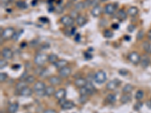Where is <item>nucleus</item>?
I'll list each match as a JSON object with an SVG mask.
<instances>
[{"instance_id": "1", "label": "nucleus", "mask_w": 151, "mask_h": 113, "mask_svg": "<svg viewBox=\"0 0 151 113\" xmlns=\"http://www.w3.org/2000/svg\"><path fill=\"white\" fill-rule=\"evenodd\" d=\"M48 56L47 54L43 53L38 54L34 58V63L38 66H42L48 61Z\"/></svg>"}, {"instance_id": "2", "label": "nucleus", "mask_w": 151, "mask_h": 113, "mask_svg": "<svg viewBox=\"0 0 151 113\" xmlns=\"http://www.w3.org/2000/svg\"><path fill=\"white\" fill-rule=\"evenodd\" d=\"M94 79H95V82L97 84H101L104 83L107 81V74H106L105 72L103 71V70H99L95 74Z\"/></svg>"}, {"instance_id": "3", "label": "nucleus", "mask_w": 151, "mask_h": 113, "mask_svg": "<svg viewBox=\"0 0 151 113\" xmlns=\"http://www.w3.org/2000/svg\"><path fill=\"white\" fill-rule=\"evenodd\" d=\"M15 33V30L13 27H7L1 33V37L6 40H9L13 38Z\"/></svg>"}, {"instance_id": "4", "label": "nucleus", "mask_w": 151, "mask_h": 113, "mask_svg": "<svg viewBox=\"0 0 151 113\" xmlns=\"http://www.w3.org/2000/svg\"><path fill=\"white\" fill-rule=\"evenodd\" d=\"M60 23L67 27H71L74 24V19L70 15H64L60 18Z\"/></svg>"}, {"instance_id": "5", "label": "nucleus", "mask_w": 151, "mask_h": 113, "mask_svg": "<svg viewBox=\"0 0 151 113\" xmlns=\"http://www.w3.org/2000/svg\"><path fill=\"white\" fill-rule=\"evenodd\" d=\"M140 59H141V57L140 56V54L135 51H133L128 55V60H130V62L135 65L138 64L140 62Z\"/></svg>"}, {"instance_id": "6", "label": "nucleus", "mask_w": 151, "mask_h": 113, "mask_svg": "<svg viewBox=\"0 0 151 113\" xmlns=\"http://www.w3.org/2000/svg\"><path fill=\"white\" fill-rule=\"evenodd\" d=\"M71 72H72V69H71L70 67L65 66V67H64V68L59 69L58 74H59V76H60L61 78H66L69 77V76H70Z\"/></svg>"}, {"instance_id": "7", "label": "nucleus", "mask_w": 151, "mask_h": 113, "mask_svg": "<svg viewBox=\"0 0 151 113\" xmlns=\"http://www.w3.org/2000/svg\"><path fill=\"white\" fill-rule=\"evenodd\" d=\"M121 82L119 80H117V79H115V80H113V81H110L107 84V89L108 90H110V91H113V90H115L116 89L119 85H120Z\"/></svg>"}, {"instance_id": "8", "label": "nucleus", "mask_w": 151, "mask_h": 113, "mask_svg": "<svg viewBox=\"0 0 151 113\" xmlns=\"http://www.w3.org/2000/svg\"><path fill=\"white\" fill-rule=\"evenodd\" d=\"M2 56L6 60H12L13 58V52L9 48H4L2 50Z\"/></svg>"}, {"instance_id": "9", "label": "nucleus", "mask_w": 151, "mask_h": 113, "mask_svg": "<svg viewBox=\"0 0 151 113\" xmlns=\"http://www.w3.org/2000/svg\"><path fill=\"white\" fill-rule=\"evenodd\" d=\"M66 95V90L64 88H60V89L56 90L55 94H54V97L55 99H57L58 100H60L63 99H65Z\"/></svg>"}, {"instance_id": "10", "label": "nucleus", "mask_w": 151, "mask_h": 113, "mask_svg": "<svg viewBox=\"0 0 151 113\" xmlns=\"http://www.w3.org/2000/svg\"><path fill=\"white\" fill-rule=\"evenodd\" d=\"M48 82L51 84L53 86H56V85H60L62 81H61V78L60 76H51L48 78Z\"/></svg>"}, {"instance_id": "11", "label": "nucleus", "mask_w": 151, "mask_h": 113, "mask_svg": "<svg viewBox=\"0 0 151 113\" xmlns=\"http://www.w3.org/2000/svg\"><path fill=\"white\" fill-rule=\"evenodd\" d=\"M45 88H46L45 84L43 82H39V81L36 82L33 85V90L36 92H37V91H43V90H45Z\"/></svg>"}, {"instance_id": "12", "label": "nucleus", "mask_w": 151, "mask_h": 113, "mask_svg": "<svg viewBox=\"0 0 151 113\" xmlns=\"http://www.w3.org/2000/svg\"><path fill=\"white\" fill-rule=\"evenodd\" d=\"M74 84L78 88H84L85 86L87 84V81H86V79H85L83 78H79L75 80Z\"/></svg>"}, {"instance_id": "13", "label": "nucleus", "mask_w": 151, "mask_h": 113, "mask_svg": "<svg viewBox=\"0 0 151 113\" xmlns=\"http://www.w3.org/2000/svg\"><path fill=\"white\" fill-rule=\"evenodd\" d=\"M102 13V8L100 6H95V7H93V8L91 9V14L93 17L95 18H97L99 17Z\"/></svg>"}, {"instance_id": "14", "label": "nucleus", "mask_w": 151, "mask_h": 113, "mask_svg": "<svg viewBox=\"0 0 151 113\" xmlns=\"http://www.w3.org/2000/svg\"><path fill=\"white\" fill-rule=\"evenodd\" d=\"M115 11H116V7L113 4H107L104 6V12H105V14H107L108 15L113 14Z\"/></svg>"}, {"instance_id": "15", "label": "nucleus", "mask_w": 151, "mask_h": 113, "mask_svg": "<svg viewBox=\"0 0 151 113\" xmlns=\"http://www.w3.org/2000/svg\"><path fill=\"white\" fill-rule=\"evenodd\" d=\"M67 64H68V61L67 60L64 59H60L58 60L54 65L57 69H62V68L65 67V66H67Z\"/></svg>"}, {"instance_id": "16", "label": "nucleus", "mask_w": 151, "mask_h": 113, "mask_svg": "<svg viewBox=\"0 0 151 113\" xmlns=\"http://www.w3.org/2000/svg\"><path fill=\"white\" fill-rule=\"evenodd\" d=\"M55 92H56V90L53 85L47 86L46 88L45 89V95L47 96H51L54 95Z\"/></svg>"}, {"instance_id": "17", "label": "nucleus", "mask_w": 151, "mask_h": 113, "mask_svg": "<svg viewBox=\"0 0 151 113\" xmlns=\"http://www.w3.org/2000/svg\"><path fill=\"white\" fill-rule=\"evenodd\" d=\"M73 107H74L73 102L68 101V100H66L61 105V109L64 110H70V109H72Z\"/></svg>"}, {"instance_id": "18", "label": "nucleus", "mask_w": 151, "mask_h": 113, "mask_svg": "<svg viewBox=\"0 0 151 113\" xmlns=\"http://www.w3.org/2000/svg\"><path fill=\"white\" fill-rule=\"evenodd\" d=\"M20 94L22 96H25V97H29L30 96L33 94V90L27 87L25 88L24 89H23L20 92Z\"/></svg>"}, {"instance_id": "19", "label": "nucleus", "mask_w": 151, "mask_h": 113, "mask_svg": "<svg viewBox=\"0 0 151 113\" xmlns=\"http://www.w3.org/2000/svg\"><path fill=\"white\" fill-rule=\"evenodd\" d=\"M27 83L26 82V81L25 80H22V81H20L19 82H18L17 84H16V90L18 91L19 93L23 89H24L25 88H27Z\"/></svg>"}, {"instance_id": "20", "label": "nucleus", "mask_w": 151, "mask_h": 113, "mask_svg": "<svg viewBox=\"0 0 151 113\" xmlns=\"http://www.w3.org/2000/svg\"><path fill=\"white\" fill-rule=\"evenodd\" d=\"M127 14L130 15L131 17H135L138 14V8L135 6H132L128 9Z\"/></svg>"}, {"instance_id": "21", "label": "nucleus", "mask_w": 151, "mask_h": 113, "mask_svg": "<svg viewBox=\"0 0 151 113\" xmlns=\"http://www.w3.org/2000/svg\"><path fill=\"white\" fill-rule=\"evenodd\" d=\"M76 24L78 26H83L85 24L87 23V20H86V18H85L84 16H82V15H79L78 18L76 19Z\"/></svg>"}, {"instance_id": "22", "label": "nucleus", "mask_w": 151, "mask_h": 113, "mask_svg": "<svg viewBox=\"0 0 151 113\" xmlns=\"http://www.w3.org/2000/svg\"><path fill=\"white\" fill-rule=\"evenodd\" d=\"M18 108H19V105L17 103H14L11 104L8 108V113H16L18 112Z\"/></svg>"}, {"instance_id": "23", "label": "nucleus", "mask_w": 151, "mask_h": 113, "mask_svg": "<svg viewBox=\"0 0 151 113\" xmlns=\"http://www.w3.org/2000/svg\"><path fill=\"white\" fill-rule=\"evenodd\" d=\"M131 99H132V97L129 94H124L123 95L121 96L120 102L122 104H126L131 101Z\"/></svg>"}, {"instance_id": "24", "label": "nucleus", "mask_w": 151, "mask_h": 113, "mask_svg": "<svg viewBox=\"0 0 151 113\" xmlns=\"http://www.w3.org/2000/svg\"><path fill=\"white\" fill-rule=\"evenodd\" d=\"M127 14H128L124 10L121 9V10H119V12H117V18L119 20H120L121 21H123V20H126Z\"/></svg>"}, {"instance_id": "25", "label": "nucleus", "mask_w": 151, "mask_h": 113, "mask_svg": "<svg viewBox=\"0 0 151 113\" xmlns=\"http://www.w3.org/2000/svg\"><path fill=\"white\" fill-rule=\"evenodd\" d=\"M140 63L143 67H144V68L147 67L150 64V58L147 55H144L140 59Z\"/></svg>"}, {"instance_id": "26", "label": "nucleus", "mask_w": 151, "mask_h": 113, "mask_svg": "<svg viewBox=\"0 0 151 113\" xmlns=\"http://www.w3.org/2000/svg\"><path fill=\"white\" fill-rule=\"evenodd\" d=\"M134 90V87L130 84H127L124 86V88H122V92L124 94H130L132 91Z\"/></svg>"}, {"instance_id": "27", "label": "nucleus", "mask_w": 151, "mask_h": 113, "mask_svg": "<svg viewBox=\"0 0 151 113\" xmlns=\"http://www.w3.org/2000/svg\"><path fill=\"white\" fill-rule=\"evenodd\" d=\"M85 87V88L88 90V94H92L95 92V86L91 82H87V84Z\"/></svg>"}, {"instance_id": "28", "label": "nucleus", "mask_w": 151, "mask_h": 113, "mask_svg": "<svg viewBox=\"0 0 151 113\" xmlns=\"http://www.w3.org/2000/svg\"><path fill=\"white\" fill-rule=\"evenodd\" d=\"M58 60V55H56V54H51L48 55V61L49 63H52V64H54Z\"/></svg>"}, {"instance_id": "29", "label": "nucleus", "mask_w": 151, "mask_h": 113, "mask_svg": "<svg viewBox=\"0 0 151 113\" xmlns=\"http://www.w3.org/2000/svg\"><path fill=\"white\" fill-rule=\"evenodd\" d=\"M106 99H107V101L109 103H110V104H113V103H114L116 101V96L114 94H108Z\"/></svg>"}, {"instance_id": "30", "label": "nucleus", "mask_w": 151, "mask_h": 113, "mask_svg": "<svg viewBox=\"0 0 151 113\" xmlns=\"http://www.w3.org/2000/svg\"><path fill=\"white\" fill-rule=\"evenodd\" d=\"M16 6L18 7V8L22 9V10L26 9L27 8V6L26 2H24V1H21V0H19V1L16 2Z\"/></svg>"}, {"instance_id": "31", "label": "nucleus", "mask_w": 151, "mask_h": 113, "mask_svg": "<svg viewBox=\"0 0 151 113\" xmlns=\"http://www.w3.org/2000/svg\"><path fill=\"white\" fill-rule=\"evenodd\" d=\"M144 93L141 90H138L136 92V94H135V99L137 100H138V101H140V100H142L144 98Z\"/></svg>"}, {"instance_id": "32", "label": "nucleus", "mask_w": 151, "mask_h": 113, "mask_svg": "<svg viewBox=\"0 0 151 113\" xmlns=\"http://www.w3.org/2000/svg\"><path fill=\"white\" fill-rule=\"evenodd\" d=\"M143 48L147 53H151V45L148 42H144L143 43Z\"/></svg>"}, {"instance_id": "33", "label": "nucleus", "mask_w": 151, "mask_h": 113, "mask_svg": "<svg viewBox=\"0 0 151 113\" xmlns=\"http://www.w3.org/2000/svg\"><path fill=\"white\" fill-rule=\"evenodd\" d=\"M85 7H84V3H83V2H77L76 5H75V10H76V11H80V10H82V9H84Z\"/></svg>"}, {"instance_id": "34", "label": "nucleus", "mask_w": 151, "mask_h": 113, "mask_svg": "<svg viewBox=\"0 0 151 113\" xmlns=\"http://www.w3.org/2000/svg\"><path fill=\"white\" fill-rule=\"evenodd\" d=\"M103 36L107 39H110L113 36V33L110 30H106L103 33Z\"/></svg>"}, {"instance_id": "35", "label": "nucleus", "mask_w": 151, "mask_h": 113, "mask_svg": "<svg viewBox=\"0 0 151 113\" xmlns=\"http://www.w3.org/2000/svg\"><path fill=\"white\" fill-rule=\"evenodd\" d=\"M25 81H26V82L27 84H33L36 81V78H35V77L33 76L30 75V76H28L27 77L25 78Z\"/></svg>"}, {"instance_id": "36", "label": "nucleus", "mask_w": 151, "mask_h": 113, "mask_svg": "<svg viewBox=\"0 0 151 113\" xmlns=\"http://www.w3.org/2000/svg\"><path fill=\"white\" fill-rule=\"evenodd\" d=\"M88 95H80L79 96V103L82 104H84L86 102L88 101Z\"/></svg>"}, {"instance_id": "37", "label": "nucleus", "mask_w": 151, "mask_h": 113, "mask_svg": "<svg viewBox=\"0 0 151 113\" xmlns=\"http://www.w3.org/2000/svg\"><path fill=\"white\" fill-rule=\"evenodd\" d=\"M70 16L72 18H73V19H76V18L79 16V15L78 11H76V10H75V9L72 10V12H70Z\"/></svg>"}, {"instance_id": "38", "label": "nucleus", "mask_w": 151, "mask_h": 113, "mask_svg": "<svg viewBox=\"0 0 151 113\" xmlns=\"http://www.w3.org/2000/svg\"><path fill=\"white\" fill-rule=\"evenodd\" d=\"M7 78H8V76H7L6 73H4V72H1V73H0V82H6Z\"/></svg>"}, {"instance_id": "39", "label": "nucleus", "mask_w": 151, "mask_h": 113, "mask_svg": "<svg viewBox=\"0 0 151 113\" xmlns=\"http://www.w3.org/2000/svg\"><path fill=\"white\" fill-rule=\"evenodd\" d=\"M144 31L143 30H140L138 33H137V39L138 40H141L144 38Z\"/></svg>"}, {"instance_id": "40", "label": "nucleus", "mask_w": 151, "mask_h": 113, "mask_svg": "<svg viewBox=\"0 0 151 113\" xmlns=\"http://www.w3.org/2000/svg\"><path fill=\"white\" fill-rule=\"evenodd\" d=\"M7 65H8V63H7L6 59H2L0 60V68H1V69H4Z\"/></svg>"}, {"instance_id": "41", "label": "nucleus", "mask_w": 151, "mask_h": 113, "mask_svg": "<svg viewBox=\"0 0 151 113\" xmlns=\"http://www.w3.org/2000/svg\"><path fill=\"white\" fill-rule=\"evenodd\" d=\"M55 11H56L57 13H58V14H61V13L63 12V11H64V7L62 6H60V5H59V6H58L56 7Z\"/></svg>"}, {"instance_id": "42", "label": "nucleus", "mask_w": 151, "mask_h": 113, "mask_svg": "<svg viewBox=\"0 0 151 113\" xmlns=\"http://www.w3.org/2000/svg\"><path fill=\"white\" fill-rule=\"evenodd\" d=\"M83 3H84L85 8H86L91 6V0H85Z\"/></svg>"}, {"instance_id": "43", "label": "nucleus", "mask_w": 151, "mask_h": 113, "mask_svg": "<svg viewBox=\"0 0 151 113\" xmlns=\"http://www.w3.org/2000/svg\"><path fill=\"white\" fill-rule=\"evenodd\" d=\"M119 74H120L121 76H127L128 75V71L126 70V69H120L119 71Z\"/></svg>"}, {"instance_id": "44", "label": "nucleus", "mask_w": 151, "mask_h": 113, "mask_svg": "<svg viewBox=\"0 0 151 113\" xmlns=\"http://www.w3.org/2000/svg\"><path fill=\"white\" fill-rule=\"evenodd\" d=\"M142 105H143V103H141V102L138 101L136 104H135V106H134V109H136V110H139L140 107L142 106Z\"/></svg>"}, {"instance_id": "45", "label": "nucleus", "mask_w": 151, "mask_h": 113, "mask_svg": "<svg viewBox=\"0 0 151 113\" xmlns=\"http://www.w3.org/2000/svg\"><path fill=\"white\" fill-rule=\"evenodd\" d=\"M99 1H100V0H91V6H93L94 7L99 6V5H98Z\"/></svg>"}, {"instance_id": "46", "label": "nucleus", "mask_w": 151, "mask_h": 113, "mask_svg": "<svg viewBox=\"0 0 151 113\" xmlns=\"http://www.w3.org/2000/svg\"><path fill=\"white\" fill-rule=\"evenodd\" d=\"M134 29H135V26L134 25H129L128 26V31H129V32H133Z\"/></svg>"}, {"instance_id": "47", "label": "nucleus", "mask_w": 151, "mask_h": 113, "mask_svg": "<svg viewBox=\"0 0 151 113\" xmlns=\"http://www.w3.org/2000/svg\"><path fill=\"white\" fill-rule=\"evenodd\" d=\"M43 113H57V112H56L54 109H46L45 111H44V112Z\"/></svg>"}, {"instance_id": "48", "label": "nucleus", "mask_w": 151, "mask_h": 113, "mask_svg": "<svg viewBox=\"0 0 151 113\" xmlns=\"http://www.w3.org/2000/svg\"><path fill=\"white\" fill-rule=\"evenodd\" d=\"M119 24H116V23H115V24H112V28L113 29H114V30H117V29H119Z\"/></svg>"}, {"instance_id": "49", "label": "nucleus", "mask_w": 151, "mask_h": 113, "mask_svg": "<svg viewBox=\"0 0 151 113\" xmlns=\"http://www.w3.org/2000/svg\"><path fill=\"white\" fill-rule=\"evenodd\" d=\"M75 40H76V41H77V42H79V41L80 40V35H79V34H76V35Z\"/></svg>"}, {"instance_id": "50", "label": "nucleus", "mask_w": 151, "mask_h": 113, "mask_svg": "<svg viewBox=\"0 0 151 113\" xmlns=\"http://www.w3.org/2000/svg\"><path fill=\"white\" fill-rule=\"evenodd\" d=\"M147 37H148V39L151 40V30H150L148 31V33H147Z\"/></svg>"}, {"instance_id": "51", "label": "nucleus", "mask_w": 151, "mask_h": 113, "mask_svg": "<svg viewBox=\"0 0 151 113\" xmlns=\"http://www.w3.org/2000/svg\"><path fill=\"white\" fill-rule=\"evenodd\" d=\"M147 107L148 108L151 109V100L147 102Z\"/></svg>"}, {"instance_id": "52", "label": "nucleus", "mask_w": 151, "mask_h": 113, "mask_svg": "<svg viewBox=\"0 0 151 113\" xmlns=\"http://www.w3.org/2000/svg\"><path fill=\"white\" fill-rule=\"evenodd\" d=\"M101 2H105V1H107V0H100Z\"/></svg>"}, {"instance_id": "53", "label": "nucleus", "mask_w": 151, "mask_h": 113, "mask_svg": "<svg viewBox=\"0 0 151 113\" xmlns=\"http://www.w3.org/2000/svg\"><path fill=\"white\" fill-rule=\"evenodd\" d=\"M150 100H151V98H150Z\"/></svg>"}]
</instances>
